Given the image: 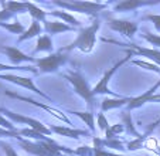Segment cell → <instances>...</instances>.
Instances as JSON below:
<instances>
[{"label": "cell", "instance_id": "obj_1", "mask_svg": "<svg viewBox=\"0 0 160 156\" xmlns=\"http://www.w3.org/2000/svg\"><path fill=\"white\" fill-rule=\"evenodd\" d=\"M17 142L23 150L27 153H31L34 156H65L62 152L68 153V155H74V150L67 149V148L61 146V145L52 142H33L23 139L21 136H17Z\"/></svg>", "mask_w": 160, "mask_h": 156}, {"label": "cell", "instance_id": "obj_2", "mask_svg": "<svg viewBox=\"0 0 160 156\" xmlns=\"http://www.w3.org/2000/svg\"><path fill=\"white\" fill-rule=\"evenodd\" d=\"M99 27H101V20L97 17L91 23V26H88V27L82 29L81 31H78L77 39L70 45L62 47L60 51L70 53L72 50H79L82 53H91L95 47V43H97V33L99 30Z\"/></svg>", "mask_w": 160, "mask_h": 156}, {"label": "cell", "instance_id": "obj_3", "mask_svg": "<svg viewBox=\"0 0 160 156\" xmlns=\"http://www.w3.org/2000/svg\"><path fill=\"white\" fill-rule=\"evenodd\" d=\"M62 77L65 78V80H68V81L72 84L74 91L87 101L88 111L92 112V109H94L95 105H97V96L92 94V90L89 88L87 80L82 77L81 72H78V71H67V72H64L62 74Z\"/></svg>", "mask_w": 160, "mask_h": 156}, {"label": "cell", "instance_id": "obj_4", "mask_svg": "<svg viewBox=\"0 0 160 156\" xmlns=\"http://www.w3.org/2000/svg\"><path fill=\"white\" fill-rule=\"evenodd\" d=\"M52 4H55V6H58V7H62V9H67V10H71V12L94 16L95 18H97L98 13L105 10L106 7H108L106 3L85 2V0H68V2H64V0H54Z\"/></svg>", "mask_w": 160, "mask_h": 156}, {"label": "cell", "instance_id": "obj_5", "mask_svg": "<svg viewBox=\"0 0 160 156\" xmlns=\"http://www.w3.org/2000/svg\"><path fill=\"white\" fill-rule=\"evenodd\" d=\"M133 55H135V51L129 50V51H128V54H126V57H123L122 60H119L118 63L115 64V65H112L111 68H109L108 71H106L105 74H103L102 77H101V80L97 82V85H95V87L92 88V94H94L95 96H97V95H101V94H106V95H111V96H115V98H119L118 94H115L113 91L109 90L108 82H109V80H111V78L113 77V74H115V72L118 71V68H121V67L125 63H128V61L132 60Z\"/></svg>", "mask_w": 160, "mask_h": 156}, {"label": "cell", "instance_id": "obj_6", "mask_svg": "<svg viewBox=\"0 0 160 156\" xmlns=\"http://www.w3.org/2000/svg\"><path fill=\"white\" fill-rule=\"evenodd\" d=\"M0 114L4 115V117H6L9 121H12V122H17V123H23V125H27L28 128L34 129V131H37V132L42 133V135L50 136V135L52 133L51 129L47 128L45 125H42L40 121L34 119V118L24 117V115H21V114H16V112L9 111V109H6V108H0Z\"/></svg>", "mask_w": 160, "mask_h": 156}, {"label": "cell", "instance_id": "obj_7", "mask_svg": "<svg viewBox=\"0 0 160 156\" xmlns=\"http://www.w3.org/2000/svg\"><path fill=\"white\" fill-rule=\"evenodd\" d=\"M68 55H65L62 51H58L54 54H50L48 57H42V58H37V68L38 72H54L62 65L67 61Z\"/></svg>", "mask_w": 160, "mask_h": 156}, {"label": "cell", "instance_id": "obj_8", "mask_svg": "<svg viewBox=\"0 0 160 156\" xmlns=\"http://www.w3.org/2000/svg\"><path fill=\"white\" fill-rule=\"evenodd\" d=\"M0 80H6V81L9 82H13V84L18 85V87H23V88H27V90L33 91V92L38 94L41 98L47 99V101L51 102L52 99L50 98L47 94H44L42 91H40L38 88H37V85L34 84V80H31V78H27V77H18V75H14V74H0Z\"/></svg>", "mask_w": 160, "mask_h": 156}, {"label": "cell", "instance_id": "obj_9", "mask_svg": "<svg viewBox=\"0 0 160 156\" xmlns=\"http://www.w3.org/2000/svg\"><path fill=\"white\" fill-rule=\"evenodd\" d=\"M108 27L113 31H118L122 36H126L128 39L132 40L133 36L136 34L138 29H139V24L135 23V21H129V20H119V18H108L106 21Z\"/></svg>", "mask_w": 160, "mask_h": 156}, {"label": "cell", "instance_id": "obj_10", "mask_svg": "<svg viewBox=\"0 0 160 156\" xmlns=\"http://www.w3.org/2000/svg\"><path fill=\"white\" fill-rule=\"evenodd\" d=\"M4 94H6V95H9V96H12V98L20 99V101H26V102H28V104H31V105H34V107H38V108H41V109H44V111H47V112H48V114H51L52 117L58 118V119H60V121H62V122H65V123H70V125H71V121L68 119V118H67L65 115H64L62 112L60 111V109H57V108H52V107H48V105H45V104H41V102L36 101V99L26 98V96H21V95H18V94L10 92V91H4Z\"/></svg>", "mask_w": 160, "mask_h": 156}, {"label": "cell", "instance_id": "obj_11", "mask_svg": "<svg viewBox=\"0 0 160 156\" xmlns=\"http://www.w3.org/2000/svg\"><path fill=\"white\" fill-rule=\"evenodd\" d=\"M0 51L6 54V57L9 58V61L14 67H20L18 64H21L23 61H28V63H37L36 57H30V55L24 54L21 50H18L17 47L13 45H0Z\"/></svg>", "mask_w": 160, "mask_h": 156}, {"label": "cell", "instance_id": "obj_12", "mask_svg": "<svg viewBox=\"0 0 160 156\" xmlns=\"http://www.w3.org/2000/svg\"><path fill=\"white\" fill-rule=\"evenodd\" d=\"M159 4V0H122L113 7L115 12H132L143 6H154Z\"/></svg>", "mask_w": 160, "mask_h": 156}, {"label": "cell", "instance_id": "obj_13", "mask_svg": "<svg viewBox=\"0 0 160 156\" xmlns=\"http://www.w3.org/2000/svg\"><path fill=\"white\" fill-rule=\"evenodd\" d=\"M52 133H58L61 136H68L72 139H79L81 136L91 135L89 131H84V129H75V128H68V126H60V125H51L50 126Z\"/></svg>", "mask_w": 160, "mask_h": 156}, {"label": "cell", "instance_id": "obj_14", "mask_svg": "<svg viewBox=\"0 0 160 156\" xmlns=\"http://www.w3.org/2000/svg\"><path fill=\"white\" fill-rule=\"evenodd\" d=\"M129 50L135 51L138 54L140 55H145L146 58L153 61V64L160 67V51L156 50V48H145V47H140V45H136V44H125Z\"/></svg>", "mask_w": 160, "mask_h": 156}, {"label": "cell", "instance_id": "obj_15", "mask_svg": "<svg viewBox=\"0 0 160 156\" xmlns=\"http://www.w3.org/2000/svg\"><path fill=\"white\" fill-rule=\"evenodd\" d=\"M159 87H160V81H159V82H156V84H154L153 87L150 88V90H148L146 92H143L142 95L132 98V99H130V102L128 104V111H132V109L140 108V107H142L143 104H146V102L149 101V98H150L152 95H154V91H156Z\"/></svg>", "mask_w": 160, "mask_h": 156}, {"label": "cell", "instance_id": "obj_16", "mask_svg": "<svg viewBox=\"0 0 160 156\" xmlns=\"http://www.w3.org/2000/svg\"><path fill=\"white\" fill-rule=\"evenodd\" d=\"M157 125H160V118L157 121H154L153 123H150V126H149V129L146 131L145 133H142V135L139 136V138H136L135 141H132V142H129V143L126 145V150H129V152H133V150H138V149H140V148L143 146V142L146 141V139L149 138V135H150L152 132L154 131V128H156Z\"/></svg>", "mask_w": 160, "mask_h": 156}, {"label": "cell", "instance_id": "obj_17", "mask_svg": "<svg viewBox=\"0 0 160 156\" xmlns=\"http://www.w3.org/2000/svg\"><path fill=\"white\" fill-rule=\"evenodd\" d=\"M44 24V30L47 31L48 34H60L64 33V31H74L75 29L68 26V24L62 23V21H50V20H45L42 21Z\"/></svg>", "mask_w": 160, "mask_h": 156}, {"label": "cell", "instance_id": "obj_18", "mask_svg": "<svg viewBox=\"0 0 160 156\" xmlns=\"http://www.w3.org/2000/svg\"><path fill=\"white\" fill-rule=\"evenodd\" d=\"M132 96H126V98H105L101 104V108L102 111H109V109H115V108H121V107L126 105L130 102Z\"/></svg>", "mask_w": 160, "mask_h": 156}, {"label": "cell", "instance_id": "obj_19", "mask_svg": "<svg viewBox=\"0 0 160 156\" xmlns=\"http://www.w3.org/2000/svg\"><path fill=\"white\" fill-rule=\"evenodd\" d=\"M48 14L52 16V17L61 18V20H62V23L68 24V26H71V27H74V29L78 27V26H81V23H79V21L77 20L72 14L64 12V10H54V12H48Z\"/></svg>", "mask_w": 160, "mask_h": 156}, {"label": "cell", "instance_id": "obj_20", "mask_svg": "<svg viewBox=\"0 0 160 156\" xmlns=\"http://www.w3.org/2000/svg\"><path fill=\"white\" fill-rule=\"evenodd\" d=\"M70 114H74L77 115V117L79 118V119H82L85 122V125L89 128V132H92L95 135V132H97V123H95V118H94V114L89 111L87 112H79V111H71Z\"/></svg>", "mask_w": 160, "mask_h": 156}, {"label": "cell", "instance_id": "obj_21", "mask_svg": "<svg viewBox=\"0 0 160 156\" xmlns=\"http://www.w3.org/2000/svg\"><path fill=\"white\" fill-rule=\"evenodd\" d=\"M18 136H26V138L34 139V142H52V139H50L48 136L42 135V133L37 132L31 128H24V129H18Z\"/></svg>", "mask_w": 160, "mask_h": 156}, {"label": "cell", "instance_id": "obj_22", "mask_svg": "<svg viewBox=\"0 0 160 156\" xmlns=\"http://www.w3.org/2000/svg\"><path fill=\"white\" fill-rule=\"evenodd\" d=\"M40 33H41V24H40V21L33 20L31 21V24H30V27H28L24 33L18 37V43L26 41V40L33 39V37H37V36L40 37Z\"/></svg>", "mask_w": 160, "mask_h": 156}, {"label": "cell", "instance_id": "obj_23", "mask_svg": "<svg viewBox=\"0 0 160 156\" xmlns=\"http://www.w3.org/2000/svg\"><path fill=\"white\" fill-rule=\"evenodd\" d=\"M121 118L122 121H123V126H125V131H126L128 133H130V135L136 136V138H139L140 133L136 131V128L133 126V122H132V117H130V112L128 111H122L121 112Z\"/></svg>", "mask_w": 160, "mask_h": 156}, {"label": "cell", "instance_id": "obj_24", "mask_svg": "<svg viewBox=\"0 0 160 156\" xmlns=\"http://www.w3.org/2000/svg\"><path fill=\"white\" fill-rule=\"evenodd\" d=\"M2 6L4 9L10 10L13 14L27 12V2H6V3H2Z\"/></svg>", "mask_w": 160, "mask_h": 156}, {"label": "cell", "instance_id": "obj_25", "mask_svg": "<svg viewBox=\"0 0 160 156\" xmlns=\"http://www.w3.org/2000/svg\"><path fill=\"white\" fill-rule=\"evenodd\" d=\"M27 12L31 14L33 20H37V21H45V16L47 13L44 10H41L37 4L31 3V2H27Z\"/></svg>", "mask_w": 160, "mask_h": 156}, {"label": "cell", "instance_id": "obj_26", "mask_svg": "<svg viewBox=\"0 0 160 156\" xmlns=\"http://www.w3.org/2000/svg\"><path fill=\"white\" fill-rule=\"evenodd\" d=\"M36 53L38 51H52V41L51 37L47 36V34H42V36L38 37L37 40V47H36Z\"/></svg>", "mask_w": 160, "mask_h": 156}, {"label": "cell", "instance_id": "obj_27", "mask_svg": "<svg viewBox=\"0 0 160 156\" xmlns=\"http://www.w3.org/2000/svg\"><path fill=\"white\" fill-rule=\"evenodd\" d=\"M0 27L6 29L7 31H10V33H13V34H20V36L26 31L24 27H23V24L17 20H16L14 23H0Z\"/></svg>", "mask_w": 160, "mask_h": 156}, {"label": "cell", "instance_id": "obj_28", "mask_svg": "<svg viewBox=\"0 0 160 156\" xmlns=\"http://www.w3.org/2000/svg\"><path fill=\"white\" fill-rule=\"evenodd\" d=\"M102 146H108L111 149H115V150H125V143L119 139H102Z\"/></svg>", "mask_w": 160, "mask_h": 156}, {"label": "cell", "instance_id": "obj_29", "mask_svg": "<svg viewBox=\"0 0 160 156\" xmlns=\"http://www.w3.org/2000/svg\"><path fill=\"white\" fill-rule=\"evenodd\" d=\"M142 39H145L146 41H149L152 45H154L157 48H160V36L159 34H152L150 31H146L145 34H142Z\"/></svg>", "mask_w": 160, "mask_h": 156}, {"label": "cell", "instance_id": "obj_30", "mask_svg": "<svg viewBox=\"0 0 160 156\" xmlns=\"http://www.w3.org/2000/svg\"><path fill=\"white\" fill-rule=\"evenodd\" d=\"M0 128L3 129H7V131H10V132H14V133H18V129L16 128L14 125H13L12 121H9L4 115L0 114Z\"/></svg>", "mask_w": 160, "mask_h": 156}, {"label": "cell", "instance_id": "obj_31", "mask_svg": "<svg viewBox=\"0 0 160 156\" xmlns=\"http://www.w3.org/2000/svg\"><path fill=\"white\" fill-rule=\"evenodd\" d=\"M132 63L135 64V65L143 67V68H146V70H152V71H154V72H157V74H160V67L156 65V64H152V63H148V61H142V60H132Z\"/></svg>", "mask_w": 160, "mask_h": 156}, {"label": "cell", "instance_id": "obj_32", "mask_svg": "<svg viewBox=\"0 0 160 156\" xmlns=\"http://www.w3.org/2000/svg\"><path fill=\"white\" fill-rule=\"evenodd\" d=\"M12 70H23V71H30L33 74H37L38 70L34 67H14V65H6V64H0V71H12Z\"/></svg>", "mask_w": 160, "mask_h": 156}, {"label": "cell", "instance_id": "obj_33", "mask_svg": "<svg viewBox=\"0 0 160 156\" xmlns=\"http://www.w3.org/2000/svg\"><path fill=\"white\" fill-rule=\"evenodd\" d=\"M97 125H98V128H99V131L101 132H106L109 129V123H108V119H106V117H105V114H98V117H97Z\"/></svg>", "mask_w": 160, "mask_h": 156}, {"label": "cell", "instance_id": "obj_34", "mask_svg": "<svg viewBox=\"0 0 160 156\" xmlns=\"http://www.w3.org/2000/svg\"><path fill=\"white\" fill-rule=\"evenodd\" d=\"M74 155H79V156H94V148L91 146H81L78 149L74 150Z\"/></svg>", "mask_w": 160, "mask_h": 156}, {"label": "cell", "instance_id": "obj_35", "mask_svg": "<svg viewBox=\"0 0 160 156\" xmlns=\"http://www.w3.org/2000/svg\"><path fill=\"white\" fill-rule=\"evenodd\" d=\"M0 148L4 150V153H6V156H18L17 152H16L14 149H13V146L10 143H7L6 141H0Z\"/></svg>", "mask_w": 160, "mask_h": 156}, {"label": "cell", "instance_id": "obj_36", "mask_svg": "<svg viewBox=\"0 0 160 156\" xmlns=\"http://www.w3.org/2000/svg\"><path fill=\"white\" fill-rule=\"evenodd\" d=\"M145 20H150L152 23L154 24V27H156V30L160 31V14H146Z\"/></svg>", "mask_w": 160, "mask_h": 156}, {"label": "cell", "instance_id": "obj_37", "mask_svg": "<svg viewBox=\"0 0 160 156\" xmlns=\"http://www.w3.org/2000/svg\"><path fill=\"white\" fill-rule=\"evenodd\" d=\"M0 136H12V138H17V136H18V133L10 132V131H7V129L0 128Z\"/></svg>", "mask_w": 160, "mask_h": 156}]
</instances>
